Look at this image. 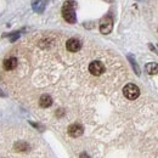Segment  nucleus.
Wrapping results in <instances>:
<instances>
[{"instance_id":"f257e3e1","label":"nucleus","mask_w":158,"mask_h":158,"mask_svg":"<svg viewBox=\"0 0 158 158\" xmlns=\"http://www.w3.org/2000/svg\"><path fill=\"white\" fill-rule=\"evenodd\" d=\"M76 7H77V2L74 0H67V1H64L63 6H62V16L68 23L73 24L77 22Z\"/></svg>"},{"instance_id":"f03ea898","label":"nucleus","mask_w":158,"mask_h":158,"mask_svg":"<svg viewBox=\"0 0 158 158\" xmlns=\"http://www.w3.org/2000/svg\"><path fill=\"white\" fill-rule=\"evenodd\" d=\"M123 94L128 100H135L138 99L139 95H140V89H139L138 85L130 83L123 88Z\"/></svg>"},{"instance_id":"7ed1b4c3","label":"nucleus","mask_w":158,"mask_h":158,"mask_svg":"<svg viewBox=\"0 0 158 158\" xmlns=\"http://www.w3.org/2000/svg\"><path fill=\"white\" fill-rule=\"evenodd\" d=\"M113 28V20L110 16L103 17L100 22V32L102 34H110Z\"/></svg>"},{"instance_id":"20e7f679","label":"nucleus","mask_w":158,"mask_h":158,"mask_svg":"<svg viewBox=\"0 0 158 158\" xmlns=\"http://www.w3.org/2000/svg\"><path fill=\"white\" fill-rule=\"evenodd\" d=\"M89 72H90L93 76L99 77V76H101V74L105 72V66H103V63L100 62V61H93V62L89 64Z\"/></svg>"},{"instance_id":"39448f33","label":"nucleus","mask_w":158,"mask_h":158,"mask_svg":"<svg viewBox=\"0 0 158 158\" xmlns=\"http://www.w3.org/2000/svg\"><path fill=\"white\" fill-rule=\"evenodd\" d=\"M67 131H68V135H69V136H72V138H79L80 135H83L84 128H83V125L79 124V123H73V124H71V125L68 127Z\"/></svg>"},{"instance_id":"423d86ee","label":"nucleus","mask_w":158,"mask_h":158,"mask_svg":"<svg viewBox=\"0 0 158 158\" xmlns=\"http://www.w3.org/2000/svg\"><path fill=\"white\" fill-rule=\"evenodd\" d=\"M66 48H67V50L71 51V52H77V51H79V50L81 49V43H80V40H78L77 38H71V39L67 40Z\"/></svg>"},{"instance_id":"0eeeda50","label":"nucleus","mask_w":158,"mask_h":158,"mask_svg":"<svg viewBox=\"0 0 158 158\" xmlns=\"http://www.w3.org/2000/svg\"><path fill=\"white\" fill-rule=\"evenodd\" d=\"M45 5H46V0H32V7L38 14H41L45 10Z\"/></svg>"},{"instance_id":"6e6552de","label":"nucleus","mask_w":158,"mask_h":158,"mask_svg":"<svg viewBox=\"0 0 158 158\" xmlns=\"http://www.w3.org/2000/svg\"><path fill=\"white\" fill-rule=\"evenodd\" d=\"M4 69L6 71H12L17 67V59L16 57H7L4 61Z\"/></svg>"},{"instance_id":"1a4fd4ad","label":"nucleus","mask_w":158,"mask_h":158,"mask_svg":"<svg viewBox=\"0 0 158 158\" xmlns=\"http://www.w3.org/2000/svg\"><path fill=\"white\" fill-rule=\"evenodd\" d=\"M39 105H40V107H43V108L50 107V106L52 105V98H51L50 95H48V94L41 95L39 99Z\"/></svg>"},{"instance_id":"9d476101","label":"nucleus","mask_w":158,"mask_h":158,"mask_svg":"<svg viewBox=\"0 0 158 158\" xmlns=\"http://www.w3.org/2000/svg\"><path fill=\"white\" fill-rule=\"evenodd\" d=\"M145 69H146V72H147L148 74L155 76V74L158 73V63H156V62H150V63L146 64Z\"/></svg>"},{"instance_id":"9b49d317","label":"nucleus","mask_w":158,"mask_h":158,"mask_svg":"<svg viewBox=\"0 0 158 158\" xmlns=\"http://www.w3.org/2000/svg\"><path fill=\"white\" fill-rule=\"evenodd\" d=\"M15 151H17V152H27V151H29L31 150V147H29V145L27 143V142H16L15 143Z\"/></svg>"},{"instance_id":"f8f14e48","label":"nucleus","mask_w":158,"mask_h":158,"mask_svg":"<svg viewBox=\"0 0 158 158\" xmlns=\"http://www.w3.org/2000/svg\"><path fill=\"white\" fill-rule=\"evenodd\" d=\"M128 60H129V62H130V64H131V67H133V69H134V72L136 73V76H140V68H139V64L136 63V61L135 59L131 56V55H128Z\"/></svg>"},{"instance_id":"ddd939ff","label":"nucleus","mask_w":158,"mask_h":158,"mask_svg":"<svg viewBox=\"0 0 158 158\" xmlns=\"http://www.w3.org/2000/svg\"><path fill=\"white\" fill-rule=\"evenodd\" d=\"M19 35H20V33H19V32H16V33H12V34H11V37H10V41H11V43H14L15 40L19 38Z\"/></svg>"},{"instance_id":"4468645a","label":"nucleus","mask_w":158,"mask_h":158,"mask_svg":"<svg viewBox=\"0 0 158 158\" xmlns=\"http://www.w3.org/2000/svg\"><path fill=\"white\" fill-rule=\"evenodd\" d=\"M79 158H90V156H89V155H86L85 152H83V153H80Z\"/></svg>"},{"instance_id":"2eb2a0df","label":"nucleus","mask_w":158,"mask_h":158,"mask_svg":"<svg viewBox=\"0 0 158 158\" xmlns=\"http://www.w3.org/2000/svg\"><path fill=\"white\" fill-rule=\"evenodd\" d=\"M31 124H32L33 127H35V128H38L39 130H43V127H40V125H38V124H35V123H33V122H31Z\"/></svg>"},{"instance_id":"dca6fc26","label":"nucleus","mask_w":158,"mask_h":158,"mask_svg":"<svg viewBox=\"0 0 158 158\" xmlns=\"http://www.w3.org/2000/svg\"><path fill=\"white\" fill-rule=\"evenodd\" d=\"M0 96H5V94L2 93V90H1V89H0Z\"/></svg>"},{"instance_id":"f3484780","label":"nucleus","mask_w":158,"mask_h":158,"mask_svg":"<svg viewBox=\"0 0 158 158\" xmlns=\"http://www.w3.org/2000/svg\"><path fill=\"white\" fill-rule=\"evenodd\" d=\"M106 1H112V0H106Z\"/></svg>"}]
</instances>
